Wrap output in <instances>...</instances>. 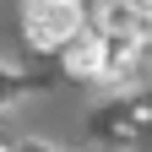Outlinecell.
Returning a JSON list of instances; mask_svg holds the SVG:
<instances>
[{"instance_id":"2","label":"cell","mask_w":152,"mask_h":152,"mask_svg":"<svg viewBox=\"0 0 152 152\" xmlns=\"http://www.w3.org/2000/svg\"><path fill=\"white\" fill-rule=\"evenodd\" d=\"M65 71L71 76H109V38L76 33L71 44H65Z\"/></svg>"},{"instance_id":"3","label":"cell","mask_w":152,"mask_h":152,"mask_svg":"<svg viewBox=\"0 0 152 152\" xmlns=\"http://www.w3.org/2000/svg\"><path fill=\"white\" fill-rule=\"evenodd\" d=\"M130 6H147V0H130Z\"/></svg>"},{"instance_id":"1","label":"cell","mask_w":152,"mask_h":152,"mask_svg":"<svg viewBox=\"0 0 152 152\" xmlns=\"http://www.w3.org/2000/svg\"><path fill=\"white\" fill-rule=\"evenodd\" d=\"M87 6L82 0H27V44L33 49H65L76 33H82Z\"/></svg>"}]
</instances>
